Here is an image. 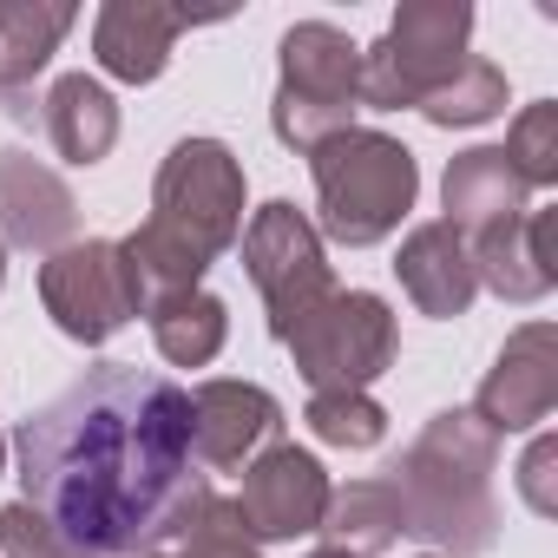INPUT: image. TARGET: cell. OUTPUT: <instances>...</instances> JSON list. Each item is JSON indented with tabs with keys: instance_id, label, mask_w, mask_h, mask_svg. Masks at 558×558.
<instances>
[{
	"instance_id": "cell-23",
	"label": "cell",
	"mask_w": 558,
	"mask_h": 558,
	"mask_svg": "<svg viewBox=\"0 0 558 558\" xmlns=\"http://www.w3.org/2000/svg\"><path fill=\"white\" fill-rule=\"evenodd\" d=\"M303 421L323 447H349V453L381 447V434H388V414H381L375 395H310Z\"/></svg>"
},
{
	"instance_id": "cell-18",
	"label": "cell",
	"mask_w": 558,
	"mask_h": 558,
	"mask_svg": "<svg viewBox=\"0 0 558 558\" xmlns=\"http://www.w3.org/2000/svg\"><path fill=\"white\" fill-rule=\"evenodd\" d=\"M525 197H532V191H525V178L506 165V151H499V145H473V151H460V158L447 165V178H440V204H447L440 223L473 243V236H486V230L525 217Z\"/></svg>"
},
{
	"instance_id": "cell-14",
	"label": "cell",
	"mask_w": 558,
	"mask_h": 558,
	"mask_svg": "<svg viewBox=\"0 0 558 558\" xmlns=\"http://www.w3.org/2000/svg\"><path fill=\"white\" fill-rule=\"evenodd\" d=\"M197 21L184 8H165V0H106L93 21V60L125 80V86H151L171 66L178 34H191Z\"/></svg>"
},
{
	"instance_id": "cell-13",
	"label": "cell",
	"mask_w": 558,
	"mask_h": 558,
	"mask_svg": "<svg viewBox=\"0 0 558 558\" xmlns=\"http://www.w3.org/2000/svg\"><path fill=\"white\" fill-rule=\"evenodd\" d=\"M0 243L34 256L80 243V197L34 151H0Z\"/></svg>"
},
{
	"instance_id": "cell-6",
	"label": "cell",
	"mask_w": 558,
	"mask_h": 558,
	"mask_svg": "<svg viewBox=\"0 0 558 558\" xmlns=\"http://www.w3.org/2000/svg\"><path fill=\"white\" fill-rule=\"evenodd\" d=\"M473 40V8L466 0H408L388 21V34L362 53V106L368 112H408L421 106Z\"/></svg>"
},
{
	"instance_id": "cell-4",
	"label": "cell",
	"mask_w": 558,
	"mask_h": 558,
	"mask_svg": "<svg viewBox=\"0 0 558 558\" xmlns=\"http://www.w3.org/2000/svg\"><path fill=\"white\" fill-rule=\"evenodd\" d=\"M310 178H316V236H329L342 250H368V243L395 236L421 191L414 151L368 125L323 138L310 151Z\"/></svg>"
},
{
	"instance_id": "cell-7",
	"label": "cell",
	"mask_w": 558,
	"mask_h": 558,
	"mask_svg": "<svg viewBox=\"0 0 558 558\" xmlns=\"http://www.w3.org/2000/svg\"><path fill=\"white\" fill-rule=\"evenodd\" d=\"M296 355V375L316 388V395H368L375 375L395 368V349H401V329H395V310L368 290H336L329 303H316L290 342Z\"/></svg>"
},
{
	"instance_id": "cell-3",
	"label": "cell",
	"mask_w": 558,
	"mask_h": 558,
	"mask_svg": "<svg viewBox=\"0 0 558 558\" xmlns=\"http://www.w3.org/2000/svg\"><path fill=\"white\" fill-rule=\"evenodd\" d=\"M493 466H499V440L480 427L473 408L434 414L414 434V447L388 466V486L401 499V532L440 545L447 558L493 551V538H499Z\"/></svg>"
},
{
	"instance_id": "cell-25",
	"label": "cell",
	"mask_w": 558,
	"mask_h": 558,
	"mask_svg": "<svg viewBox=\"0 0 558 558\" xmlns=\"http://www.w3.org/2000/svg\"><path fill=\"white\" fill-rule=\"evenodd\" d=\"M171 558H263L250 538H243V519H236V499H223V493H210L204 506H197V519L184 525V538H178V551Z\"/></svg>"
},
{
	"instance_id": "cell-19",
	"label": "cell",
	"mask_w": 558,
	"mask_h": 558,
	"mask_svg": "<svg viewBox=\"0 0 558 558\" xmlns=\"http://www.w3.org/2000/svg\"><path fill=\"white\" fill-rule=\"evenodd\" d=\"M40 119H47V138H53V151H60L66 165H99V158L119 145V99H112L93 73L53 80Z\"/></svg>"
},
{
	"instance_id": "cell-1",
	"label": "cell",
	"mask_w": 558,
	"mask_h": 558,
	"mask_svg": "<svg viewBox=\"0 0 558 558\" xmlns=\"http://www.w3.org/2000/svg\"><path fill=\"white\" fill-rule=\"evenodd\" d=\"M21 499L80 558H145L184 538L210 480L191 453V395L132 362H99L14 434Z\"/></svg>"
},
{
	"instance_id": "cell-28",
	"label": "cell",
	"mask_w": 558,
	"mask_h": 558,
	"mask_svg": "<svg viewBox=\"0 0 558 558\" xmlns=\"http://www.w3.org/2000/svg\"><path fill=\"white\" fill-rule=\"evenodd\" d=\"M310 558H349V551H336V545H316V551H310Z\"/></svg>"
},
{
	"instance_id": "cell-9",
	"label": "cell",
	"mask_w": 558,
	"mask_h": 558,
	"mask_svg": "<svg viewBox=\"0 0 558 558\" xmlns=\"http://www.w3.org/2000/svg\"><path fill=\"white\" fill-rule=\"evenodd\" d=\"M40 303L53 316L60 336L99 349L112 342L132 316H138V290H132V269L119 256L112 236H86V243H66L40 263Z\"/></svg>"
},
{
	"instance_id": "cell-27",
	"label": "cell",
	"mask_w": 558,
	"mask_h": 558,
	"mask_svg": "<svg viewBox=\"0 0 558 558\" xmlns=\"http://www.w3.org/2000/svg\"><path fill=\"white\" fill-rule=\"evenodd\" d=\"M551 466H558V440H551V434H538V440L525 447V466H519V493H525V506H532L538 519H551V512H558V486H551L558 473H551Z\"/></svg>"
},
{
	"instance_id": "cell-11",
	"label": "cell",
	"mask_w": 558,
	"mask_h": 558,
	"mask_svg": "<svg viewBox=\"0 0 558 558\" xmlns=\"http://www.w3.org/2000/svg\"><path fill=\"white\" fill-rule=\"evenodd\" d=\"M551 408H558V329L551 323H519L506 336L499 362L486 368V381L473 395V414L493 440H506V434L538 427Z\"/></svg>"
},
{
	"instance_id": "cell-17",
	"label": "cell",
	"mask_w": 558,
	"mask_h": 558,
	"mask_svg": "<svg viewBox=\"0 0 558 558\" xmlns=\"http://www.w3.org/2000/svg\"><path fill=\"white\" fill-rule=\"evenodd\" d=\"M73 21H80L73 0H0V112L8 119H34L27 86L47 73Z\"/></svg>"
},
{
	"instance_id": "cell-30",
	"label": "cell",
	"mask_w": 558,
	"mask_h": 558,
	"mask_svg": "<svg viewBox=\"0 0 558 558\" xmlns=\"http://www.w3.org/2000/svg\"><path fill=\"white\" fill-rule=\"evenodd\" d=\"M0 466H8V440H0Z\"/></svg>"
},
{
	"instance_id": "cell-8",
	"label": "cell",
	"mask_w": 558,
	"mask_h": 558,
	"mask_svg": "<svg viewBox=\"0 0 558 558\" xmlns=\"http://www.w3.org/2000/svg\"><path fill=\"white\" fill-rule=\"evenodd\" d=\"M243 269H250V283L269 310V336L276 342H290V329L336 296V269H329V250L316 236V223L290 204V197H276L263 210H250L243 223Z\"/></svg>"
},
{
	"instance_id": "cell-20",
	"label": "cell",
	"mask_w": 558,
	"mask_h": 558,
	"mask_svg": "<svg viewBox=\"0 0 558 558\" xmlns=\"http://www.w3.org/2000/svg\"><path fill=\"white\" fill-rule=\"evenodd\" d=\"M316 532H323V545H336L349 558H381L401 538V499L388 480H349L329 493Z\"/></svg>"
},
{
	"instance_id": "cell-5",
	"label": "cell",
	"mask_w": 558,
	"mask_h": 558,
	"mask_svg": "<svg viewBox=\"0 0 558 558\" xmlns=\"http://www.w3.org/2000/svg\"><path fill=\"white\" fill-rule=\"evenodd\" d=\"M276 53H283V80H276L269 125L290 151L310 158L323 138L349 132L362 112V47L329 21H296Z\"/></svg>"
},
{
	"instance_id": "cell-24",
	"label": "cell",
	"mask_w": 558,
	"mask_h": 558,
	"mask_svg": "<svg viewBox=\"0 0 558 558\" xmlns=\"http://www.w3.org/2000/svg\"><path fill=\"white\" fill-rule=\"evenodd\" d=\"M499 151H506V165L525 178V191L558 184V106H551V99L525 106V112L512 119V132H506Z\"/></svg>"
},
{
	"instance_id": "cell-29",
	"label": "cell",
	"mask_w": 558,
	"mask_h": 558,
	"mask_svg": "<svg viewBox=\"0 0 558 558\" xmlns=\"http://www.w3.org/2000/svg\"><path fill=\"white\" fill-rule=\"evenodd\" d=\"M0 283H8V243H0Z\"/></svg>"
},
{
	"instance_id": "cell-15",
	"label": "cell",
	"mask_w": 558,
	"mask_h": 558,
	"mask_svg": "<svg viewBox=\"0 0 558 558\" xmlns=\"http://www.w3.org/2000/svg\"><path fill=\"white\" fill-rule=\"evenodd\" d=\"M551 236H558V210H525V217L473 236L466 250H473L480 290H493L499 303H538V296H551V283H558Z\"/></svg>"
},
{
	"instance_id": "cell-22",
	"label": "cell",
	"mask_w": 558,
	"mask_h": 558,
	"mask_svg": "<svg viewBox=\"0 0 558 558\" xmlns=\"http://www.w3.org/2000/svg\"><path fill=\"white\" fill-rule=\"evenodd\" d=\"M427 125H486V119H499L506 112V73L493 66V60H480V53H466L421 106H414Z\"/></svg>"
},
{
	"instance_id": "cell-2",
	"label": "cell",
	"mask_w": 558,
	"mask_h": 558,
	"mask_svg": "<svg viewBox=\"0 0 558 558\" xmlns=\"http://www.w3.org/2000/svg\"><path fill=\"white\" fill-rule=\"evenodd\" d=\"M243 236V165L223 138H178L151 184V217L119 236L138 316L204 290V269Z\"/></svg>"
},
{
	"instance_id": "cell-21",
	"label": "cell",
	"mask_w": 558,
	"mask_h": 558,
	"mask_svg": "<svg viewBox=\"0 0 558 558\" xmlns=\"http://www.w3.org/2000/svg\"><path fill=\"white\" fill-rule=\"evenodd\" d=\"M145 323H151V342L171 368H210L223 355V336H230V310L210 290L171 296V303L145 310Z\"/></svg>"
},
{
	"instance_id": "cell-26",
	"label": "cell",
	"mask_w": 558,
	"mask_h": 558,
	"mask_svg": "<svg viewBox=\"0 0 558 558\" xmlns=\"http://www.w3.org/2000/svg\"><path fill=\"white\" fill-rule=\"evenodd\" d=\"M0 551L8 558H80L27 499H14V506H0Z\"/></svg>"
},
{
	"instance_id": "cell-16",
	"label": "cell",
	"mask_w": 558,
	"mask_h": 558,
	"mask_svg": "<svg viewBox=\"0 0 558 558\" xmlns=\"http://www.w3.org/2000/svg\"><path fill=\"white\" fill-rule=\"evenodd\" d=\"M395 276H401L408 303H414L421 316H434V323L466 316V310H473V296H480L473 250H466V236H460V230H447V223H414V230L401 236Z\"/></svg>"
},
{
	"instance_id": "cell-12",
	"label": "cell",
	"mask_w": 558,
	"mask_h": 558,
	"mask_svg": "<svg viewBox=\"0 0 558 558\" xmlns=\"http://www.w3.org/2000/svg\"><path fill=\"white\" fill-rule=\"evenodd\" d=\"M283 440V401L256 381H197L191 388V453L197 466L236 473Z\"/></svg>"
},
{
	"instance_id": "cell-10",
	"label": "cell",
	"mask_w": 558,
	"mask_h": 558,
	"mask_svg": "<svg viewBox=\"0 0 558 558\" xmlns=\"http://www.w3.org/2000/svg\"><path fill=\"white\" fill-rule=\"evenodd\" d=\"M329 473L310 447L296 440H276L263 447L250 466H243V493H236V519H243V538L250 545H276V538H303L323 525V506H329Z\"/></svg>"
}]
</instances>
